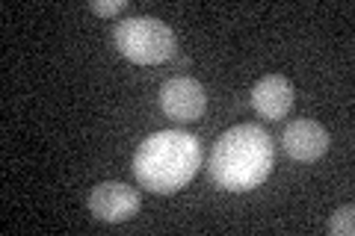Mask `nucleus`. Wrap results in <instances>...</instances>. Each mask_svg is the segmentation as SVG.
Masks as SVG:
<instances>
[{"mask_svg":"<svg viewBox=\"0 0 355 236\" xmlns=\"http://www.w3.org/2000/svg\"><path fill=\"white\" fill-rule=\"evenodd\" d=\"M275 148L270 133L258 125H237L225 130L210 151V177L225 192H249L272 174Z\"/></svg>","mask_w":355,"mask_h":236,"instance_id":"obj_1","label":"nucleus"},{"mask_svg":"<svg viewBox=\"0 0 355 236\" xmlns=\"http://www.w3.org/2000/svg\"><path fill=\"white\" fill-rule=\"evenodd\" d=\"M202 165V145L193 133L160 130L151 133L133 154V174L139 186L157 195H172L196 177Z\"/></svg>","mask_w":355,"mask_h":236,"instance_id":"obj_2","label":"nucleus"},{"mask_svg":"<svg viewBox=\"0 0 355 236\" xmlns=\"http://www.w3.org/2000/svg\"><path fill=\"white\" fill-rule=\"evenodd\" d=\"M113 39H116L119 53L137 65H160L166 60H172L178 51L175 30L166 21L151 18V15L119 21Z\"/></svg>","mask_w":355,"mask_h":236,"instance_id":"obj_3","label":"nucleus"},{"mask_svg":"<svg viewBox=\"0 0 355 236\" xmlns=\"http://www.w3.org/2000/svg\"><path fill=\"white\" fill-rule=\"evenodd\" d=\"M160 109L175 121H196L207 109L205 86L193 77H172L160 86Z\"/></svg>","mask_w":355,"mask_h":236,"instance_id":"obj_4","label":"nucleus"},{"mask_svg":"<svg viewBox=\"0 0 355 236\" xmlns=\"http://www.w3.org/2000/svg\"><path fill=\"white\" fill-rule=\"evenodd\" d=\"M89 210L95 219H101L107 224H119L137 216L139 210V192L130 189L128 183H98L89 195Z\"/></svg>","mask_w":355,"mask_h":236,"instance_id":"obj_5","label":"nucleus"},{"mask_svg":"<svg viewBox=\"0 0 355 236\" xmlns=\"http://www.w3.org/2000/svg\"><path fill=\"white\" fill-rule=\"evenodd\" d=\"M329 130L317 121H308V118H296L284 127V136L282 145L287 156H293L296 163H314L320 160L326 151H329Z\"/></svg>","mask_w":355,"mask_h":236,"instance_id":"obj_6","label":"nucleus"},{"mask_svg":"<svg viewBox=\"0 0 355 236\" xmlns=\"http://www.w3.org/2000/svg\"><path fill=\"white\" fill-rule=\"evenodd\" d=\"M249 100H252V109L258 112V116L279 121L293 107V83L282 74H266L254 83Z\"/></svg>","mask_w":355,"mask_h":236,"instance_id":"obj_7","label":"nucleus"},{"mask_svg":"<svg viewBox=\"0 0 355 236\" xmlns=\"http://www.w3.org/2000/svg\"><path fill=\"white\" fill-rule=\"evenodd\" d=\"M329 230L335 236H352L355 233V207L352 204H343L335 216L329 219Z\"/></svg>","mask_w":355,"mask_h":236,"instance_id":"obj_8","label":"nucleus"},{"mask_svg":"<svg viewBox=\"0 0 355 236\" xmlns=\"http://www.w3.org/2000/svg\"><path fill=\"white\" fill-rule=\"evenodd\" d=\"M125 6H128L125 0H92V3H89V9L101 18H113L119 12H125Z\"/></svg>","mask_w":355,"mask_h":236,"instance_id":"obj_9","label":"nucleus"}]
</instances>
